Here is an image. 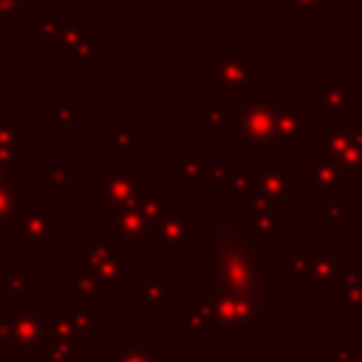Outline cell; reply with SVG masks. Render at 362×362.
<instances>
[{
  "label": "cell",
  "mask_w": 362,
  "mask_h": 362,
  "mask_svg": "<svg viewBox=\"0 0 362 362\" xmlns=\"http://www.w3.org/2000/svg\"><path fill=\"white\" fill-rule=\"evenodd\" d=\"M136 144H139L136 127H130V124H113V127H110V150L127 153V150H133Z\"/></svg>",
  "instance_id": "obj_33"
},
{
  "label": "cell",
  "mask_w": 362,
  "mask_h": 362,
  "mask_svg": "<svg viewBox=\"0 0 362 362\" xmlns=\"http://www.w3.org/2000/svg\"><path fill=\"white\" fill-rule=\"evenodd\" d=\"M31 283H34V269L31 266L11 269L8 274L0 277V294L6 297V303H20L31 291Z\"/></svg>",
  "instance_id": "obj_28"
},
{
  "label": "cell",
  "mask_w": 362,
  "mask_h": 362,
  "mask_svg": "<svg viewBox=\"0 0 362 362\" xmlns=\"http://www.w3.org/2000/svg\"><path fill=\"white\" fill-rule=\"evenodd\" d=\"M136 303L150 314V320H161V317H164V311L175 303V283L164 277L161 266H153V269H150V274L139 283Z\"/></svg>",
  "instance_id": "obj_18"
},
{
  "label": "cell",
  "mask_w": 362,
  "mask_h": 362,
  "mask_svg": "<svg viewBox=\"0 0 362 362\" xmlns=\"http://www.w3.org/2000/svg\"><path fill=\"white\" fill-rule=\"evenodd\" d=\"M226 187V164H206L204 170V189Z\"/></svg>",
  "instance_id": "obj_38"
},
{
  "label": "cell",
  "mask_w": 362,
  "mask_h": 362,
  "mask_svg": "<svg viewBox=\"0 0 362 362\" xmlns=\"http://www.w3.org/2000/svg\"><path fill=\"white\" fill-rule=\"evenodd\" d=\"M45 184H48V189H71L74 167L71 164H51L45 170Z\"/></svg>",
  "instance_id": "obj_34"
},
{
  "label": "cell",
  "mask_w": 362,
  "mask_h": 362,
  "mask_svg": "<svg viewBox=\"0 0 362 362\" xmlns=\"http://www.w3.org/2000/svg\"><path fill=\"white\" fill-rule=\"evenodd\" d=\"M198 130L204 139H229L235 136V110L229 102L209 96L201 102V116H198Z\"/></svg>",
  "instance_id": "obj_21"
},
{
  "label": "cell",
  "mask_w": 362,
  "mask_h": 362,
  "mask_svg": "<svg viewBox=\"0 0 362 362\" xmlns=\"http://www.w3.org/2000/svg\"><path fill=\"white\" fill-rule=\"evenodd\" d=\"M328 300L342 311L345 320H362V266H345Z\"/></svg>",
  "instance_id": "obj_19"
},
{
  "label": "cell",
  "mask_w": 362,
  "mask_h": 362,
  "mask_svg": "<svg viewBox=\"0 0 362 362\" xmlns=\"http://www.w3.org/2000/svg\"><path fill=\"white\" fill-rule=\"evenodd\" d=\"M93 59H96V40H88V42L74 54V59H71L68 65H71V71H74V74H85V71H88V65H90Z\"/></svg>",
  "instance_id": "obj_36"
},
{
  "label": "cell",
  "mask_w": 362,
  "mask_h": 362,
  "mask_svg": "<svg viewBox=\"0 0 362 362\" xmlns=\"http://www.w3.org/2000/svg\"><path fill=\"white\" fill-rule=\"evenodd\" d=\"M175 331L187 337L189 345L204 342L209 331H218V317H215V297L206 291H189L184 305H175Z\"/></svg>",
  "instance_id": "obj_13"
},
{
  "label": "cell",
  "mask_w": 362,
  "mask_h": 362,
  "mask_svg": "<svg viewBox=\"0 0 362 362\" xmlns=\"http://www.w3.org/2000/svg\"><path fill=\"white\" fill-rule=\"evenodd\" d=\"M317 90H320L317 107L328 113V124H342V119L356 110V90L339 74H320Z\"/></svg>",
  "instance_id": "obj_16"
},
{
  "label": "cell",
  "mask_w": 362,
  "mask_h": 362,
  "mask_svg": "<svg viewBox=\"0 0 362 362\" xmlns=\"http://www.w3.org/2000/svg\"><path fill=\"white\" fill-rule=\"evenodd\" d=\"M99 218L102 229L110 226V218L127 206H133L141 195L150 192V178L139 173L136 164H99Z\"/></svg>",
  "instance_id": "obj_5"
},
{
  "label": "cell",
  "mask_w": 362,
  "mask_h": 362,
  "mask_svg": "<svg viewBox=\"0 0 362 362\" xmlns=\"http://www.w3.org/2000/svg\"><path fill=\"white\" fill-rule=\"evenodd\" d=\"M23 204L20 198V181H6L0 184V226L6 229V223L11 221V215L17 212V206Z\"/></svg>",
  "instance_id": "obj_31"
},
{
  "label": "cell",
  "mask_w": 362,
  "mask_h": 362,
  "mask_svg": "<svg viewBox=\"0 0 362 362\" xmlns=\"http://www.w3.org/2000/svg\"><path fill=\"white\" fill-rule=\"evenodd\" d=\"M320 124L317 116L300 102V99H280L274 102V150H303L305 144L314 141Z\"/></svg>",
  "instance_id": "obj_9"
},
{
  "label": "cell",
  "mask_w": 362,
  "mask_h": 362,
  "mask_svg": "<svg viewBox=\"0 0 362 362\" xmlns=\"http://www.w3.org/2000/svg\"><path fill=\"white\" fill-rule=\"evenodd\" d=\"M311 266V252H297V255H280V269H286L294 280L303 283L305 272Z\"/></svg>",
  "instance_id": "obj_35"
},
{
  "label": "cell",
  "mask_w": 362,
  "mask_h": 362,
  "mask_svg": "<svg viewBox=\"0 0 362 362\" xmlns=\"http://www.w3.org/2000/svg\"><path fill=\"white\" fill-rule=\"evenodd\" d=\"M173 164H175V181H173L175 189H204L206 161H201L189 150H175L173 153Z\"/></svg>",
  "instance_id": "obj_25"
},
{
  "label": "cell",
  "mask_w": 362,
  "mask_h": 362,
  "mask_svg": "<svg viewBox=\"0 0 362 362\" xmlns=\"http://www.w3.org/2000/svg\"><path fill=\"white\" fill-rule=\"evenodd\" d=\"M107 229H110V243L119 252L133 255V257L144 255V240H147L150 221L136 209V204L127 206V209H122V212H116L110 218V226Z\"/></svg>",
  "instance_id": "obj_17"
},
{
  "label": "cell",
  "mask_w": 362,
  "mask_h": 362,
  "mask_svg": "<svg viewBox=\"0 0 362 362\" xmlns=\"http://www.w3.org/2000/svg\"><path fill=\"white\" fill-rule=\"evenodd\" d=\"M3 334H6V317H0V342H3Z\"/></svg>",
  "instance_id": "obj_40"
},
{
  "label": "cell",
  "mask_w": 362,
  "mask_h": 362,
  "mask_svg": "<svg viewBox=\"0 0 362 362\" xmlns=\"http://www.w3.org/2000/svg\"><path fill=\"white\" fill-rule=\"evenodd\" d=\"M20 113L17 110H0V156L17 158L20 150Z\"/></svg>",
  "instance_id": "obj_29"
},
{
  "label": "cell",
  "mask_w": 362,
  "mask_h": 362,
  "mask_svg": "<svg viewBox=\"0 0 362 362\" xmlns=\"http://www.w3.org/2000/svg\"><path fill=\"white\" fill-rule=\"evenodd\" d=\"M215 317L218 331L232 345H263L272 331H277V320L255 300L215 294Z\"/></svg>",
  "instance_id": "obj_3"
},
{
  "label": "cell",
  "mask_w": 362,
  "mask_h": 362,
  "mask_svg": "<svg viewBox=\"0 0 362 362\" xmlns=\"http://www.w3.org/2000/svg\"><path fill=\"white\" fill-rule=\"evenodd\" d=\"M164 348L156 342H130V345H110V362H161Z\"/></svg>",
  "instance_id": "obj_27"
},
{
  "label": "cell",
  "mask_w": 362,
  "mask_h": 362,
  "mask_svg": "<svg viewBox=\"0 0 362 362\" xmlns=\"http://www.w3.org/2000/svg\"><path fill=\"white\" fill-rule=\"evenodd\" d=\"M88 119V107L82 99H48L45 105V122L57 130L59 139H71Z\"/></svg>",
  "instance_id": "obj_20"
},
{
  "label": "cell",
  "mask_w": 362,
  "mask_h": 362,
  "mask_svg": "<svg viewBox=\"0 0 362 362\" xmlns=\"http://www.w3.org/2000/svg\"><path fill=\"white\" fill-rule=\"evenodd\" d=\"M99 283L90 274V269L85 266L82 255L76 252L71 257V308H88V311H99Z\"/></svg>",
  "instance_id": "obj_22"
},
{
  "label": "cell",
  "mask_w": 362,
  "mask_h": 362,
  "mask_svg": "<svg viewBox=\"0 0 362 362\" xmlns=\"http://www.w3.org/2000/svg\"><path fill=\"white\" fill-rule=\"evenodd\" d=\"M195 240V215L184 201H167L161 215L150 223L144 255H184Z\"/></svg>",
  "instance_id": "obj_7"
},
{
  "label": "cell",
  "mask_w": 362,
  "mask_h": 362,
  "mask_svg": "<svg viewBox=\"0 0 362 362\" xmlns=\"http://www.w3.org/2000/svg\"><path fill=\"white\" fill-rule=\"evenodd\" d=\"M201 243V291L260 303L274 320L280 303V255H272L229 201H206L195 215Z\"/></svg>",
  "instance_id": "obj_1"
},
{
  "label": "cell",
  "mask_w": 362,
  "mask_h": 362,
  "mask_svg": "<svg viewBox=\"0 0 362 362\" xmlns=\"http://www.w3.org/2000/svg\"><path fill=\"white\" fill-rule=\"evenodd\" d=\"M88 354V348L82 342H51L45 351L48 362H76Z\"/></svg>",
  "instance_id": "obj_32"
},
{
  "label": "cell",
  "mask_w": 362,
  "mask_h": 362,
  "mask_svg": "<svg viewBox=\"0 0 362 362\" xmlns=\"http://www.w3.org/2000/svg\"><path fill=\"white\" fill-rule=\"evenodd\" d=\"M317 150L331 156L348 175L362 178V127L356 124H320L314 136Z\"/></svg>",
  "instance_id": "obj_11"
},
{
  "label": "cell",
  "mask_w": 362,
  "mask_h": 362,
  "mask_svg": "<svg viewBox=\"0 0 362 362\" xmlns=\"http://www.w3.org/2000/svg\"><path fill=\"white\" fill-rule=\"evenodd\" d=\"M266 82V62L249 48H218L201 62V85L223 102H249Z\"/></svg>",
  "instance_id": "obj_2"
},
{
  "label": "cell",
  "mask_w": 362,
  "mask_h": 362,
  "mask_svg": "<svg viewBox=\"0 0 362 362\" xmlns=\"http://www.w3.org/2000/svg\"><path fill=\"white\" fill-rule=\"evenodd\" d=\"M277 6L291 23H314L331 6V0H277Z\"/></svg>",
  "instance_id": "obj_30"
},
{
  "label": "cell",
  "mask_w": 362,
  "mask_h": 362,
  "mask_svg": "<svg viewBox=\"0 0 362 362\" xmlns=\"http://www.w3.org/2000/svg\"><path fill=\"white\" fill-rule=\"evenodd\" d=\"M28 8H34V0H0V20L17 23Z\"/></svg>",
  "instance_id": "obj_37"
},
{
  "label": "cell",
  "mask_w": 362,
  "mask_h": 362,
  "mask_svg": "<svg viewBox=\"0 0 362 362\" xmlns=\"http://www.w3.org/2000/svg\"><path fill=\"white\" fill-rule=\"evenodd\" d=\"M96 31L99 25L93 20H85V23H62L59 25V34H57V54L62 62H71L74 54L88 42V40H96Z\"/></svg>",
  "instance_id": "obj_24"
},
{
  "label": "cell",
  "mask_w": 362,
  "mask_h": 362,
  "mask_svg": "<svg viewBox=\"0 0 362 362\" xmlns=\"http://www.w3.org/2000/svg\"><path fill=\"white\" fill-rule=\"evenodd\" d=\"M34 48H57V34L62 25V17L57 8H34Z\"/></svg>",
  "instance_id": "obj_26"
},
{
  "label": "cell",
  "mask_w": 362,
  "mask_h": 362,
  "mask_svg": "<svg viewBox=\"0 0 362 362\" xmlns=\"http://www.w3.org/2000/svg\"><path fill=\"white\" fill-rule=\"evenodd\" d=\"M79 255L90 269V274L96 277L102 294H122L124 283L136 280V272H139L136 257L119 252L110 240H90Z\"/></svg>",
  "instance_id": "obj_8"
},
{
  "label": "cell",
  "mask_w": 362,
  "mask_h": 362,
  "mask_svg": "<svg viewBox=\"0 0 362 362\" xmlns=\"http://www.w3.org/2000/svg\"><path fill=\"white\" fill-rule=\"evenodd\" d=\"M8 356H45L51 337H48V320H45V305L31 308L20 303H8L6 314V334L3 342Z\"/></svg>",
  "instance_id": "obj_6"
},
{
  "label": "cell",
  "mask_w": 362,
  "mask_h": 362,
  "mask_svg": "<svg viewBox=\"0 0 362 362\" xmlns=\"http://www.w3.org/2000/svg\"><path fill=\"white\" fill-rule=\"evenodd\" d=\"M356 178L348 175L331 156H325L322 150L311 147L303 153V173H300V189H311V192H331V189H342V192H354L356 189Z\"/></svg>",
  "instance_id": "obj_12"
},
{
  "label": "cell",
  "mask_w": 362,
  "mask_h": 362,
  "mask_svg": "<svg viewBox=\"0 0 362 362\" xmlns=\"http://www.w3.org/2000/svg\"><path fill=\"white\" fill-rule=\"evenodd\" d=\"M342 272H345V257L339 252H331L328 240H320L317 252H311V266L303 277V291L305 294H331V288Z\"/></svg>",
  "instance_id": "obj_15"
},
{
  "label": "cell",
  "mask_w": 362,
  "mask_h": 362,
  "mask_svg": "<svg viewBox=\"0 0 362 362\" xmlns=\"http://www.w3.org/2000/svg\"><path fill=\"white\" fill-rule=\"evenodd\" d=\"M6 238L20 246L23 255H42L51 243L59 240V204L34 201L20 204L11 221L6 223Z\"/></svg>",
  "instance_id": "obj_4"
},
{
  "label": "cell",
  "mask_w": 362,
  "mask_h": 362,
  "mask_svg": "<svg viewBox=\"0 0 362 362\" xmlns=\"http://www.w3.org/2000/svg\"><path fill=\"white\" fill-rule=\"evenodd\" d=\"M255 181L266 192V198L274 204L277 215H291L294 192L300 189V178H294V170L288 164H255Z\"/></svg>",
  "instance_id": "obj_14"
},
{
  "label": "cell",
  "mask_w": 362,
  "mask_h": 362,
  "mask_svg": "<svg viewBox=\"0 0 362 362\" xmlns=\"http://www.w3.org/2000/svg\"><path fill=\"white\" fill-rule=\"evenodd\" d=\"M354 215H356V204L342 189L317 192V226L320 229H339Z\"/></svg>",
  "instance_id": "obj_23"
},
{
  "label": "cell",
  "mask_w": 362,
  "mask_h": 362,
  "mask_svg": "<svg viewBox=\"0 0 362 362\" xmlns=\"http://www.w3.org/2000/svg\"><path fill=\"white\" fill-rule=\"evenodd\" d=\"M328 356H331V362H354V356H356V345H354V342H342V345H331V351H328Z\"/></svg>",
  "instance_id": "obj_39"
},
{
  "label": "cell",
  "mask_w": 362,
  "mask_h": 362,
  "mask_svg": "<svg viewBox=\"0 0 362 362\" xmlns=\"http://www.w3.org/2000/svg\"><path fill=\"white\" fill-rule=\"evenodd\" d=\"M235 139L246 153L274 147V102L249 99L235 110Z\"/></svg>",
  "instance_id": "obj_10"
}]
</instances>
